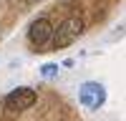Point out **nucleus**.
Instances as JSON below:
<instances>
[{
  "mask_svg": "<svg viewBox=\"0 0 126 121\" xmlns=\"http://www.w3.org/2000/svg\"><path fill=\"white\" fill-rule=\"evenodd\" d=\"M83 35V20L81 18H66L58 28H53V33H50V40H53V48H66L71 43H76V40Z\"/></svg>",
  "mask_w": 126,
  "mask_h": 121,
  "instance_id": "1",
  "label": "nucleus"
},
{
  "mask_svg": "<svg viewBox=\"0 0 126 121\" xmlns=\"http://www.w3.org/2000/svg\"><path fill=\"white\" fill-rule=\"evenodd\" d=\"M78 101H81L86 108H91V111L101 108L103 104H106V86L98 83V81H86V83H81V88H78Z\"/></svg>",
  "mask_w": 126,
  "mask_h": 121,
  "instance_id": "2",
  "label": "nucleus"
},
{
  "mask_svg": "<svg viewBox=\"0 0 126 121\" xmlns=\"http://www.w3.org/2000/svg\"><path fill=\"white\" fill-rule=\"evenodd\" d=\"M35 91L33 88H28V86H18V88H13L10 93L3 98V106H5V111H10V114H18V111H25V108H30L35 104Z\"/></svg>",
  "mask_w": 126,
  "mask_h": 121,
  "instance_id": "3",
  "label": "nucleus"
},
{
  "mask_svg": "<svg viewBox=\"0 0 126 121\" xmlns=\"http://www.w3.org/2000/svg\"><path fill=\"white\" fill-rule=\"evenodd\" d=\"M50 33H53V23H50L48 18H38L28 28V43L35 45V48H40V45H46L50 40Z\"/></svg>",
  "mask_w": 126,
  "mask_h": 121,
  "instance_id": "4",
  "label": "nucleus"
},
{
  "mask_svg": "<svg viewBox=\"0 0 126 121\" xmlns=\"http://www.w3.org/2000/svg\"><path fill=\"white\" fill-rule=\"evenodd\" d=\"M58 73H61L58 63H46L43 68H40V76H43L46 81H53V78H58Z\"/></svg>",
  "mask_w": 126,
  "mask_h": 121,
  "instance_id": "5",
  "label": "nucleus"
},
{
  "mask_svg": "<svg viewBox=\"0 0 126 121\" xmlns=\"http://www.w3.org/2000/svg\"><path fill=\"white\" fill-rule=\"evenodd\" d=\"M25 3H28V5H38L40 0H25Z\"/></svg>",
  "mask_w": 126,
  "mask_h": 121,
  "instance_id": "6",
  "label": "nucleus"
}]
</instances>
